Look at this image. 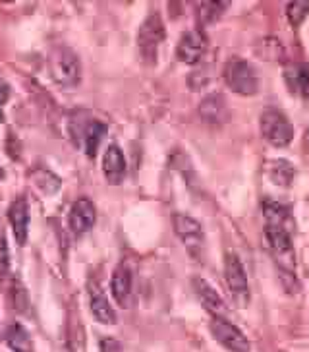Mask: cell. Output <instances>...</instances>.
Masks as SVG:
<instances>
[{"mask_svg":"<svg viewBox=\"0 0 309 352\" xmlns=\"http://www.w3.org/2000/svg\"><path fill=\"white\" fill-rule=\"evenodd\" d=\"M49 70L52 80L60 83L62 87H76L82 80V66L76 52L68 47H58L49 56Z\"/></svg>","mask_w":309,"mask_h":352,"instance_id":"cell-1","label":"cell"},{"mask_svg":"<svg viewBox=\"0 0 309 352\" xmlns=\"http://www.w3.org/2000/svg\"><path fill=\"white\" fill-rule=\"evenodd\" d=\"M225 82L238 95H255L259 91V76L255 68L244 58H230L225 66Z\"/></svg>","mask_w":309,"mask_h":352,"instance_id":"cell-2","label":"cell"},{"mask_svg":"<svg viewBox=\"0 0 309 352\" xmlns=\"http://www.w3.org/2000/svg\"><path fill=\"white\" fill-rule=\"evenodd\" d=\"M165 21L161 18V14L151 12L139 28L137 35V45H139V54L145 64H154L157 60V52L161 43L165 41Z\"/></svg>","mask_w":309,"mask_h":352,"instance_id":"cell-3","label":"cell"},{"mask_svg":"<svg viewBox=\"0 0 309 352\" xmlns=\"http://www.w3.org/2000/svg\"><path fill=\"white\" fill-rule=\"evenodd\" d=\"M265 239H267L271 252L277 258L278 265L282 267V271H288V275H292L296 261H294V246H292L290 228L284 225H265Z\"/></svg>","mask_w":309,"mask_h":352,"instance_id":"cell-4","label":"cell"},{"mask_svg":"<svg viewBox=\"0 0 309 352\" xmlns=\"http://www.w3.org/2000/svg\"><path fill=\"white\" fill-rule=\"evenodd\" d=\"M259 124H261L263 138L275 147H286L294 138V128L286 118V114H282L277 109H267L261 114Z\"/></svg>","mask_w":309,"mask_h":352,"instance_id":"cell-5","label":"cell"},{"mask_svg":"<svg viewBox=\"0 0 309 352\" xmlns=\"http://www.w3.org/2000/svg\"><path fill=\"white\" fill-rule=\"evenodd\" d=\"M225 280L230 290L232 300L236 302L238 308H246L249 304V285H247V275L242 261L236 254L228 252L225 258Z\"/></svg>","mask_w":309,"mask_h":352,"instance_id":"cell-6","label":"cell"},{"mask_svg":"<svg viewBox=\"0 0 309 352\" xmlns=\"http://www.w3.org/2000/svg\"><path fill=\"white\" fill-rule=\"evenodd\" d=\"M172 223H174V230L176 234H178V239L184 242L187 252L197 256L203 250V244H205V234H203L201 223L196 221L194 217H190V215H185V213H174L172 215Z\"/></svg>","mask_w":309,"mask_h":352,"instance_id":"cell-7","label":"cell"},{"mask_svg":"<svg viewBox=\"0 0 309 352\" xmlns=\"http://www.w3.org/2000/svg\"><path fill=\"white\" fill-rule=\"evenodd\" d=\"M211 333L215 337L216 342H220L227 351L230 352H249L251 344L247 341V337L238 329L236 325H232L225 318H215L211 321Z\"/></svg>","mask_w":309,"mask_h":352,"instance_id":"cell-8","label":"cell"},{"mask_svg":"<svg viewBox=\"0 0 309 352\" xmlns=\"http://www.w3.org/2000/svg\"><path fill=\"white\" fill-rule=\"evenodd\" d=\"M207 51V37L201 30H192L182 35L178 43L176 56L184 64H197Z\"/></svg>","mask_w":309,"mask_h":352,"instance_id":"cell-9","label":"cell"},{"mask_svg":"<svg viewBox=\"0 0 309 352\" xmlns=\"http://www.w3.org/2000/svg\"><path fill=\"white\" fill-rule=\"evenodd\" d=\"M95 219H97V211H95V206L89 197H80L73 201L72 209H70V217H68L73 234L87 232L95 225Z\"/></svg>","mask_w":309,"mask_h":352,"instance_id":"cell-10","label":"cell"},{"mask_svg":"<svg viewBox=\"0 0 309 352\" xmlns=\"http://www.w3.org/2000/svg\"><path fill=\"white\" fill-rule=\"evenodd\" d=\"M8 219H10L18 244L23 246L27 242V228H30V204L25 197L20 196L18 199H14V204L8 209Z\"/></svg>","mask_w":309,"mask_h":352,"instance_id":"cell-11","label":"cell"},{"mask_svg":"<svg viewBox=\"0 0 309 352\" xmlns=\"http://www.w3.org/2000/svg\"><path fill=\"white\" fill-rule=\"evenodd\" d=\"M199 114L207 124H225L228 120V104L225 95L211 94L199 103Z\"/></svg>","mask_w":309,"mask_h":352,"instance_id":"cell-12","label":"cell"},{"mask_svg":"<svg viewBox=\"0 0 309 352\" xmlns=\"http://www.w3.org/2000/svg\"><path fill=\"white\" fill-rule=\"evenodd\" d=\"M194 289H196V294L199 302L203 304V308L207 311H211L215 318H220L222 314H227V304L220 298V294L216 292L205 279H194Z\"/></svg>","mask_w":309,"mask_h":352,"instance_id":"cell-13","label":"cell"},{"mask_svg":"<svg viewBox=\"0 0 309 352\" xmlns=\"http://www.w3.org/2000/svg\"><path fill=\"white\" fill-rule=\"evenodd\" d=\"M103 173L111 184H120L126 176V159L118 145H108L103 155Z\"/></svg>","mask_w":309,"mask_h":352,"instance_id":"cell-14","label":"cell"},{"mask_svg":"<svg viewBox=\"0 0 309 352\" xmlns=\"http://www.w3.org/2000/svg\"><path fill=\"white\" fill-rule=\"evenodd\" d=\"M111 290H113L114 300L118 302L122 308H128L130 294H132V273L128 267L118 265L114 270L113 279H111Z\"/></svg>","mask_w":309,"mask_h":352,"instance_id":"cell-15","label":"cell"},{"mask_svg":"<svg viewBox=\"0 0 309 352\" xmlns=\"http://www.w3.org/2000/svg\"><path fill=\"white\" fill-rule=\"evenodd\" d=\"M91 314L99 323H104V325L116 323V311L113 310L111 302L104 296V292H101V289L91 290Z\"/></svg>","mask_w":309,"mask_h":352,"instance_id":"cell-16","label":"cell"},{"mask_svg":"<svg viewBox=\"0 0 309 352\" xmlns=\"http://www.w3.org/2000/svg\"><path fill=\"white\" fill-rule=\"evenodd\" d=\"M6 344L14 352H33V341H31L30 333L20 323H14V325L8 327V331H6Z\"/></svg>","mask_w":309,"mask_h":352,"instance_id":"cell-17","label":"cell"},{"mask_svg":"<svg viewBox=\"0 0 309 352\" xmlns=\"http://www.w3.org/2000/svg\"><path fill=\"white\" fill-rule=\"evenodd\" d=\"M104 135H106V124L99 122V120H91L87 124V128H85V132H83V144H85V153L91 157V159L97 155V149H99V145L104 140Z\"/></svg>","mask_w":309,"mask_h":352,"instance_id":"cell-18","label":"cell"},{"mask_svg":"<svg viewBox=\"0 0 309 352\" xmlns=\"http://www.w3.org/2000/svg\"><path fill=\"white\" fill-rule=\"evenodd\" d=\"M286 82L292 91L299 89L301 95L309 101V64H298L286 70Z\"/></svg>","mask_w":309,"mask_h":352,"instance_id":"cell-19","label":"cell"},{"mask_svg":"<svg viewBox=\"0 0 309 352\" xmlns=\"http://www.w3.org/2000/svg\"><path fill=\"white\" fill-rule=\"evenodd\" d=\"M263 215H265V221L267 225H284L288 227L290 223V209L278 201H273V199H265L263 201Z\"/></svg>","mask_w":309,"mask_h":352,"instance_id":"cell-20","label":"cell"},{"mask_svg":"<svg viewBox=\"0 0 309 352\" xmlns=\"http://www.w3.org/2000/svg\"><path fill=\"white\" fill-rule=\"evenodd\" d=\"M294 175H296V170H294L292 163L284 161V159H277L268 165V176L278 186H290V182L294 180Z\"/></svg>","mask_w":309,"mask_h":352,"instance_id":"cell-21","label":"cell"},{"mask_svg":"<svg viewBox=\"0 0 309 352\" xmlns=\"http://www.w3.org/2000/svg\"><path fill=\"white\" fill-rule=\"evenodd\" d=\"M227 8L228 2H201V4H197V21H199V25L215 23L225 14Z\"/></svg>","mask_w":309,"mask_h":352,"instance_id":"cell-22","label":"cell"},{"mask_svg":"<svg viewBox=\"0 0 309 352\" xmlns=\"http://www.w3.org/2000/svg\"><path fill=\"white\" fill-rule=\"evenodd\" d=\"M31 180L47 196H52V194H56L60 190V178L54 173H51V170H47V168H37L31 175Z\"/></svg>","mask_w":309,"mask_h":352,"instance_id":"cell-23","label":"cell"},{"mask_svg":"<svg viewBox=\"0 0 309 352\" xmlns=\"http://www.w3.org/2000/svg\"><path fill=\"white\" fill-rule=\"evenodd\" d=\"M309 14V2H288L286 6V16H288V21L298 28L301 21L306 20V16Z\"/></svg>","mask_w":309,"mask_h":352,"instance_id":"cell-24","label":"cell"},{"mask_svg":"<svg viewBox=\"0 0 309 352\" xmlns=\"http://www.w3.org/2000/svg\"><path fill=\"white\" fill-rule=\"evenodd\" d=\"M259 47H263V51H258L263 58H267V60H280V56H282V45L277 39H265V41L259 43Z\"/></svg>","mask_w":309,"mask_h":352,"instance_id":"cell-25","label":"cell"},{"mask_svg":"<svg viewBox=\"0 0 309 352\" xmlns=\"http://www.w3.org/2000/svg\"><path fill=\"white\" fill-rule=\"evenodd\" d=\"M12 296H14V308L18 311H25L27 306H30V300H27V292L21 287L20 283L16 280L14 283V290H12Z\"/></svg>","mask_w":309,"mask_h":352,"instance_id":"cell-26","label":"cell"},{"mask_svg":"<svg viewBox=\"0 0 309 352\" xmlns=\"http://www.w3.org/2000/svg\"><path fill=\"white\" fill-rule=\"evenodd\" d=\"M10 270V250L6 244V239L0 236V275H6Z\"/></svg>","mask_w":309,"mask_h":352,"instance_id":"cell-27","label":"cell"},{"mask_svg":"<svg viewBox=\"0 0 309 352\" xmlns=\"http://www.w3.org/2000/svg\"><path fill=\"white\" fill-rule=\"evenodd\" d=\"M101 352H124L120 341H116L114 337H103L101 339Z\"/></svg>","mask_w":309,"mask_h":352,"instance_id":"cell-28","label":"cell"},{"mask_svg":"<svg viewBox=\"0 0 309 352\" xmlns=\"http://www.w3.org/2000/svg\"><path fill=\"white\" fill-rule=\"evenodd\" d=\"M8 95H10V91H8V85L0 83V104L8 101Z\"/></svg>","mask_w":309,"mask_h":352,"instance_id":"cell-29","label":"cell"},{"mask_svg":"<svg viewBox=\"0 0 309 352\" xmlns=\"http://www.w3.org/2000/svg\"><path fill=\"white\" fill-rule=\"evenodd\" d=\"M4 120V113H2V109H0V122Z\"/></svg>","mask_w":309,"mask_h":352,"instance_id":"cell-30","label":"cell"},{"mask_svg":"<svg viewBox=\"0 0 309 352\" xmlns=\"http://www.w3.org/2000/svg\"><path fill=\"white\" fill-rule=\"evenodd\" d=\"M308 135H309V130H308Z\"/></svg>","mask_w":309,"mask_h":352,"instance_id":"cell-31","label":"cell"}]
</instances>
